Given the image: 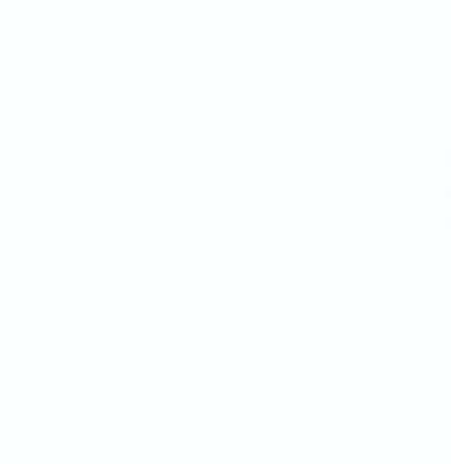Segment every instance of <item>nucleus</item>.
I'll use <instances>...</instances> for the list:
<instances>
[]
</instances>
